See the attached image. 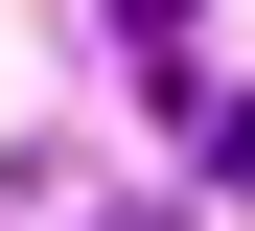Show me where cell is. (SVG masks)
Returning <instances> with one entry per match:
<instances>
[{
	"instance_id": "cell-2",
	"label": "cell",
	"mask_w": 255,
	"mask_h": 231,
	"mask_svg": "<svg viewBox=\"0 0 255 231\" xmlns=\"http://www.w3.org/2000/svg\"><path fill=\"white\" fill-rule=\"evenodd\" d=\"M116 231H186V208H116Z\"/></svg>"
},
{
	"instance_id": "cell-1",
	"label": "cell",
	"mask_w": 255,
	"mask_h": 231,
	"mask_svg": "<svg viewBox=\"0 0 255 231\" xmlns=\"http://www.w3.org/2000/svg\"><path fill=\"white\" fill-rule=\"evenodd\" d=\"M116 23H139V46H162V70H186V0H116Z\"/></svg>"
}]
</instances>
